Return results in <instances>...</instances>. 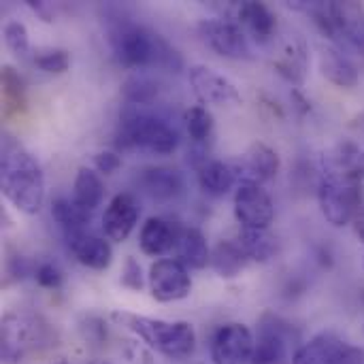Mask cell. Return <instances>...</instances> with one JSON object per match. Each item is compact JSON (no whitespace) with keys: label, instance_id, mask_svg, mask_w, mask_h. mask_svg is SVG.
Returning <instances> with one entry per match:
<instances>
[{"label":"cell","instance_id":"obj_1","mask_svg":"<svg viewBox=\"0 0 364 364\" xmlns=\"http://www.w3.org/2000/svg\"><path fill=\"white\" fill-rule=\"evenodd\" d=\"M107 41L115 60L128 68H164L171 73L183 68L181 53L162 34L136 21H111L107 28Z\"/></svg>","mask_w":364,"mask_h":364},{"label":"cell","instance_id":"obj_2","mask_svg":"<svg viewBox=\"0 0 364 364\" xmlns=\"http://www.w3.org/2000/svg\"><path fill=\"white\" fill-rule=\"evenodd\" d=\"M0 186L4 198L26 215H36L45 203V175L38 160L17 145L6 141L0 160Z\"/></svg>","mask_w":364,"mask_h":364},{"label":"cell","instance_id":"obj_3","mask_svg":"<svg viewBox=\"0 0 364 364\" xmlns=\"http://www.w3.org/2000/svg\"><path fill=\"white\" fill-rule=\"evenodd\" d=\"M179 145V132L166 115L154 107L124 105L119 111L117 147L145 156H171Z\"/></svg>","mask_w":364,"mask_h":364},{"label":"cell","instance_id":"obj_4","mask_svg":"<svg viewBox=\"0 0 364 364\" xmlns=\"http://www.w3.org/2000/svg\"><path fill=\"white\" fill-rule=\"evenodd\" d=\"M111 318L122 328L136 335L154 352L173 363H183L196 352V331L190 322H166L128 311H113Z\"/></svg>","mask_w":364,"mask_h":364},{"label":"cell","instance_id":"obj_5","mask_svg":"<svg viewBox=\"0 0 364 364\" xmlns=\"http://www.w3.org/2000/svg\"><path fill=\"white\" fill-rule=\"evenodd\" d=\"M290 6L311 15L316 26L337 49H352L364 55V6L360 2H294Z\"/></svg>","mask_w":364,"mask_h":364},{"label":"cell","instance_id":"obj_6","mask_svg":"<svg viewBox=\"0 0 364 364\" xmlns=\"http://www.w3.org/2000/svg\"><path fill=\"white\" fill-rule=\"evenodd\" d=\"M363 181L339 173H322L318 183L320 211L328 224L341 228L354 224L360 215L364 203Z\"/></svg>","mask_w":364,"mask_h":364},{"label":"cell","instance_id":"obj_7","mask_svg":"<svg viewBox=\"0 0 364 364\" xmlns=\"http://www.w3.org/2000/svg\"><path fill=\"white\" fill-rule=\"evenodd\" d=\"M296 341L294 328L279 316L267 311L258 322L256 350L252 364H286L290 346Z\"/></svg>","mask_w":364,"mask_h":364},{"label":"cell","instance_id":"obj_8","mask_svg":"<svg viewBox=\"0 0 364 364\" xmlns=\"http://www.w3.org/2000/svg\"><path fill=\"white\" fill-rule=\"evenodd\" d=\"M254 350L256 337L250 326L241 322H228L215 331L209 356L213 364H252Z\"/></svg>","mask_w":364,"mask_h":364},{"label":"cell","instance_id":"obj_9","mask_svg":"<svg viewBox=\"0 0 364 364\" xmlns=\"http://www.w3.org/2000/svg\"><path fill=\"white\" fill-rule=\"evenodd\" d=\"M198 34L222 58H228V60H252L254 58L243 28L235 21L220 19V17L203 19L198 23Z\"/></svg>","mask_w":364,"mask_h":364},{"label":"cell","instance_id":"obj_10","mask_svg":"<svg viewBox=\"0 0 364 364\" xmlns=\"http://www.w3.org/2000/svg\"><path fill=\"white\" fill-rule=\"evenodd\" d=\"M149 292L158 303H177L190 296L192 277L190 271L173 258L156 260L149 269Z\"/></svg>","mask_w":364,"mask_h":364},{"label":"cell","instance_id":"obj_11","mask_svg":"<svg viewBox=\"0 0 364 364\" xmlns=\"http://www.w3.org/2000/svg\"><path fill=\"white\" fill-rule=\"evenodd\" d=\"M235 218L241 228H262L275 220V205L260 183H239L235 192Z\"/></svg>","mask_w":364,"mask_h":364},{"label":"cell","instance_id":"obj_12","mask_svg":"<svg viewBox=\"0 0 364 364\" xmlns=\"http://www.w3.org/2000/svg\"><path fill=\"white\" fill-rule=\"evenodd\" d=\"M188 81L194 96L203 105H237L241 102L239 87L211 66L196 64L188 70Z\"/></svg>","mask_w":364,"mask_h":364},{"label":"cell","instance_id":"obj_13","mask_svg":"<svg viewBox=\"0 0 364 364\" xmlns=\"http://www.w3.org/2000/svg\"><path fill=\"white\" fill-rule=\"evenodd\" d=\"M141 205L134 194L122 192L111 198L102 213V232L113 243H124L139 224Z\"/></svg>","mask_w":364,"mask_h":364},{"label":"cell","instance_id":"obj_14","mask_svg":"<svg viewBox=\"0 0 364 364\" xmlns=\"http://www.w3.org/2000/svg\"><path fill=\"white\" fill-rule=\"evenodd\" d=\"M232 166L237 171L239 183H260L262 186L264 181H271L279 173L282 160L273 147L256 141L247 147V151L241 160L232 162Z\"/></svg>","mask_w":364,"mask_h":364},{"label":"cell","instance_id":"obj_15","mask_svg":"<svg viewBox=\"0 0 364 364\" xmlns=\"http://www.w3.org/2000/svg\"><path fill=\"white\" fill-rule=\"evenodd\" d=\"M66 245L75 260L92 271H107L113 262V247L109 241H105L98 235H92L90 230H77L68 232Z\"/></svg>","mask_w":364,"mask_h":364},{"label":"cell","instance_id":"obj_16","mask_svg":"<svg viewBox=\"0 0 364 364\" xmlns=\"http://www.w3.org/2000/svg\"><path fill=\"white\" fill-rule=\"evenodd\" d=\"M181 230L183 226L175 220L160 218V215L147 218L139 232V247L145 256L160 258L177 247Z\"/></svg>","mask_w":364,"mask_h":364},{"label":"cell","instance_id":"obj_17","mask_svg":"<svg viewBox=\"0 0 364 364\" xmlns=\"http://www.w3.org/2000/svg\"><path fill=\"white\" fill-rule=\"evenodd\" d=\"M0 339H2V358L13 364L21 360L26 350L34 346V339H38V326H34L32 320L11 314L2 320Z\"/></svg>","mask_w":364,"mask_h":364},{"label":"cell","instance_id":"obj_18","mask_svg":"<svg viewBox=\"0 0 364 364\" xmlns=\"http://www.w3.org/2000/svg\"><path fill=\"white\" fill-rule=\"evenodd\" d=\"M322 173H339L364 183V141H339L322 158Z\"/></svg>","mask_w":364,"mask_h":364},{"label":"cell","instance_id":"obj_19","mask_svg":"<svg viewBox=\"0 0 364 364\" xmlns=\"http://www.w3.org/2000/svg\"><path fill=\"white\" fill-rule=\"evenodd\" d=\"M139 188L156 200H171L183 192V177L171 166H147L136 177Z\"/></svg>","mask_w":364,"mask_h":364},{"label":"cell","instance_id":"obj_20","mask_svg":"<svg viewBox=\"0 0 364 364\" xmlns=\"http://www.w3.org/2000/svg\"><path fill=\"white\" fill-rule=\"evenodd\" d=\"M309 66V51L305 41L299 34H290L279 51V55L273 62V68L279 77H284L288 83L303 85L305 75Z\"/></svg>","mask_w":364,"mask_h":364},{"label":"cell","instance_id":"obj_21","mask_svg":"<svg viewBox=\"0 0 364 364\" xmlns=\"http://www.w3.org/2000/svg\"><path fill=\"white\" fill-rule=\"evenodd\" d=\"M320 73L341 90H354L360 83V73L356 64L346 55V51L335 45H326L320 49Z\"/></svg>","mask_w":364,"mask_h":364},{"label":"cell","instance_id":"obj_22","mask_svg":"<svg viewBox=\"0 0 364 364\" xmlns=\"http://www.w3.org/2000/svg\"><path fill=\"white\" fill-rule=\"evenodd\" d=\"M237 19H239V26H245V30L258 43H267L273 36L275 28H277L275 13L264 2H256V0L239 2Z\"/></svg>","mask_w":364,"mask_h":364},{"label":"cell","instance_id":"obj_23","mask_svg":"<svg viewBox=\"0 0 364 364\" xmlns=\"http://www.w3.org/2000/svg\"><path fill=\"white\" fill-rule=\"evenodd\" d=\"M175 252H177V260L186 269L203 271V269L211 267V250H209V243H207L203 230H198L194 226H183Z\"/></svg>","mask_w":364,"mask_h":364},{"label":"cell","instance_id":"obj_24","mask_svg":"<svg viewBox=\"0 0 364 364\" xmlns=\"http://www.w3.org/2000/svg\"><path fill=\"white\" fill-rule=\"evenodd\" d=\"M247 264H250V258H247V254L243 252V247L239 245L237 239L235 241L224 239V241H220L211 250V269L222 279H235V277H239L245 271Z\"/></svg>","mask_w":364,"mask_h":364},{"label":"cell","instance_id":"obj_25","mask_svg":"<svg viewBox=\"0 0 364 364\" xmlns=\"http://www.w3.org/2000/svg\"><path fill=\"white\" fill-rule=\"evenodd\" d=\"M198 183H200L203 192H207L211 196H224L235 188V183H239V177H237L232 162L209 160L198 171Z\"/></svg>","mask_w":364,"mask_h":364},{"label":"cell","instance_id":"obj_26","mask_svg":"<svg viewBox=\"0 0 364 364\" xmlns=\"http://www.w3.org/2000/svg\"><path fill=\"white\" fill-rule=\"evenodd\" d=\"M73 198L90 211L100 207L105 198V181L100 173L90 166H79L75 183H73Z\"/></svg>","mask_w":364,"mask_h":364},{"label":"cell","instance_id":"obj_27","mask_svg":"<svg viewBox=\"0 0 364 364\" xmlns=\"http://www.w3.org/2000/svg\"><path fill=\"white\" fill-rule=\"evenodd\" d=\"M237 241L254 262H271L277 254V239L262 228H241Z\"/></svg>","mask_w":364,"mask_h":364},{"label":"cell","instance_id":"obj_28","mask_svg":"<svg viewBox=\"0 0 364 364\" xmlns=\"http://www.w3.org/2000/svg\"><path fill=\"white\" fill-rule=\"evenodd\" d=\"M51 218L64 230V235H68L77 230H87V224L92 222V211L81 207L75 198H55L51 203Z\"/></svg>","mask_w":364,"mask_h":364},{"label":"cell","instance_id":"obj_29","mask_svg":"<svg viewBox=\"0 0 364 364\" xmlns=\"http://www.w3.org/2000/svg\"><path fill=\"white\" fill-rule=\"evenodd\" d=\"M122 96L126 105L154 107V102L160 96V83L147 73H134L122 83Z\"/></svg>","mask_w":364,"mask_h":364},{"label":"cell","instance_id":"obj_30","mask_svg":"<svg viewBox=\"0 0 364 364\" xmlns=\"http://www.w3.org/2000/svg\"><path fill=\"white\" fill-rule=\"evenodd\" d=\"M2 98H4V113H23L26 111V83L21 75L11 66H2Z\"/></svg>","mask_w":364,"mask_h":364},{"label":"cell","instance_id":"obj_31","mask_svg":"<svg viewBox=\"0 0 364 364\" xmlns=\"http://www.w3.org/2000/svg\"><path fill=\"white\" fill-rule=\"evenodd\" d=\"M183 126L192 143H211L215 122H213L211 111H207V107L203 105L190 107L183 113Z\"/></svg>","mask_w":364,"mask_h":364},{"label":"cell","instance_id":"obj_32","mask_svg":"<svg viewBox=\"0 0 364 364\" xmlns=\"http://www.w3.org/2000/svg\"><path fill=\"white\" fill-rule=\"evenodd\" d=\"M331 343L333 333H322L314 337L309 343L301 346L294 352L292 364H331Z\"/></svg>","mask_w":364,"mask_h":364},{"label":"cell","instance_id":"obj_33","mask_svg":"<svg viewBox=\"0 0 364 364\" xmlns=\"http://www.w3.org/2000/svg\"><path fill=\"white\" fill-rule=\"evenodd\" d=\"M32 62L47 75H62L70 68V53L66 49H58V47L36 49L32 55Z\"/></svg>","mask_w":364,"mask_h":364},{"label":"cell","instance_id":"obj_34","mask_svg":"<svg viewBox=\"0 0 364 364\" xmlns=\"http://www.w3.org/2000/svg\"><path fill=\"white\" fill-rule=\"evenodd\" d=\"M4 45L6 49L17 55L19 60H26L30 55V36H28V28L17 21V19H11L4 23Z\"/></svg>","mask_w":364,"mask_h":364},{"label":"cell","instance_id":"obj_35","mask_svg":"<svg viewBox=\"0 0 364 364\" xmlns=\"http://www.w3.org/2000/svg\"><path fill=\"white\" fill-rule=\"evenodd\" d=\"M331 364H364V350L352 346L337 335H333L331 343Z\"/></svg>","mask_w":364,"mask_h":364},{"label":"cell","instance_id":"obj_36","mask_svg":"<svg viewBox=\"0 0 364 364\" xmlns=\"http://www.w3.org/2000/svg\"><path fill=\"white\" fill-rule=\"evenodd\" d=\"M119 284H122L124 288L132 290V292H141V290H143V286H145V282H143V269H141V264H139L136 258L128 256V258L124 260Z\"/></svg>","mask_w":364,"mask_h":364},{"label":"cell","instance_id":"obj_37","mask_svg":"<svg viewBox=\"0 0 364 364\" xmlns=\"http://www.w3.org/2000/svg\"><path fill=\"white\" fill-rule=\"evenodd\" d=\"M34 279L41 288H47V290H58L64 282V275L62 271L51 264V262H43L41 267H36L34 271Z\"/></svg>","mask_w":364,"mask_h":364},{"label":"cell","instance_id":"obj_38","mask_svg":"<svg viewBox=\"0 0 364 364\" xmlns=\"http://www.w3.org/2000/svg\"><path fill=\"white\" fill-rule=\"evenodd\" d=\"M96 171L102 173V175H113L115 171L122 168V156L113 149H105V151H98L96 158Z\"/></svg>","mask_w":364,"mask_h":364},{"label":"cell","instance_id":"obj_39","mask_svg":"<svg viewBox=\"0 0 364 364\" xmlns=\"http://www.w3.org/2000/svg\"><path fill=\"white\" fill-rule=\"evenodd\" d=\"M28 6L36 11L43 17V21H53V11H49L47 2H28Z\"/></svg>","mask_w":364,"mask_h":364},{"label":"cell","instance_id":"obj_40","mask_svg":"<svg viewBox=\"0 0 364 364\" xmlns=\"http://www.w3.org/2000/svg\"><path fill=\"white\" fill-rule=\"evenodd\" d=\"M290 96H292V100L296 102V109H299L301 113H309V111H311V102H309V100L299 92V90H294Z\"/></svg>","mask_w":364,"mask_h":364},{"label":"cell","instance_id":"obj_41","mask_svg":"<svg viewBox=\"0 0 364 364\" xmlns=\"http://www.w3.org/2000/svg\"><path fill=\"white\" fill-rule=\"evenodd\" d=\"M354 232H356L358 241H360V243H364V209L360 211V215L354 220Z\"/></svg>","mask_w":364,"mask_h":364},{"label":"cell","instance_id":"obj_42","mask_svg":"<svg viewBox=\"0 0 364 364\" xmlns=\"http://www.w3.org/2000/svg\"><path fill=\"white\" fill-rule=\"evenodd\" d=\"M352 128L363 136V141H364V111L360 113V115H356V117L352 119Z\"/></svg>","mask_w":364,"mask_h":364},{"label":"cell","instance_id":"obj_43","mask_svg":"<svg viewBox=\"0 0 364 364\" xmlns=\"http://www.w3.org/2000/svg\"><path fill=\"white\" fill-rule=\"evenodd\" d=\"M90 364H111V363H107V360H92Z\"/></svg>","mask_w":364,"mask_h":364},{"label":"cell","instance_id":"obj_44","mask_svg":"<svg viewBox=\"0 0 364 364\" xmlns=\"http://www.w3.org/2000/svg\"><path fill=\"white\" fill-rule=\"evenodd\" d=\"M53 364H75V363H70V360H58V363H53Z\"/></svg>","mask_w":364,"mask_h":364},{"label":"cell","instance_id":"obj_45","mask_svg":"<svg viewBox=\"0 0 364 364\" xmlns=\"http://www.w3.org/2000/svg\"><path fill=\"white\" fill-rule=\"evenodd\" d=\"M363 267H364V258H363Z\"/></svg>","mask_w":364,"mask_h":364}]
</instances>
